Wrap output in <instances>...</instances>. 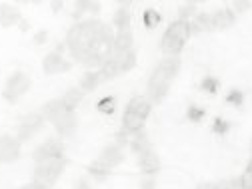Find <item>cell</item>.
<instances>
[{"mask_svg": "<svg viewBox=\"0 0 252 189\" xmlns=\"http://www.w3.org/2000/svg\"><path fill=\"white\" fill-rule=\"evenodd\" d=\"M66 46L72 58L84 66H102L112 56L114 36L108 24L96 18H88L68 30Z\"/></svg>", "mask_w": 252, "mask_h": 189, "instance_id": "1", "label": "cell"}, {"mask_svg": "<svg viewBox=\"0 0 252 189\" xmlns=\"http://www.w3.org/2000/svg\"><path fill=\"white\" fill-rule=\"evenodd\" d=\"M42 116H44V119H48L54 125L60 136H70L76 130V116H74V112L66 110L64 106H62L60 100L48 102L44 106Z\"/></svg>", "mask_w": 252, "mask_h": 189, "instance_id": "2", "label": "cell"}, {"mask_svg": "<svg viewBox=\"0 0 252 189\" xmlns=\"http://www.w3.org/2000/svg\"><path fill=\"white\" fill-rule=\"evenodd\" d=\"M190 22H184V20H176L172 22L168 28H166V32L162 36V52L168 56V58H178V54L182 52L186 40L190 38Z\"/></svg>", "mask_w": 252, "mask_h": 189, "instance_id": "3", "label": "cell"}, {"mask_svg": "<svg viewBox=\"0 0 252 189\" xmlns=\"http://www.w3.org/2000/svg\"><path fill=\"white\" fill-rule=\"evenodd\" d=\"M64 167H66V160H52V162L36 164V169H34V183L42 185L44 189L50 187V185L60 177V173L64 171Z\"/></svg>", "mask_w": 252, "mask_h": 189, "instance_id": "4", "label": "cell"}, {"mask_svg": "<svg viewBox=\"0 0 252 189\" xmlns=\"http://www.w3.org/2000/svg\"><path fill=\"white\" fill-rule=\"evenodd\" d=\"M32 160L36 164L52 162V160H64V143L58 140H48L42 145H38L32 153Z\"/></svg>", "mask_w": 252, "mask_h": 189, "instance_id": "5", "label": "cell"}, {"mask_svg": "<svg viewBox=\"0 0 252 189\" xmlns=\"http://www.w3.org/2000/svg\"><path fill=\"white\" fill-rule=\"evenodd\" d=\"M28 88H30V78L24 72H14L8 78L6 86H4V100L10 102V104H14L22 96V94H26Z\"/></svg>", "mask_w": 252, "mask_h": 189, "instance_id": "6", "label": "cell"}, {"mask_svg": "<svg viewBox=\"0 0 252 189\" xmlns=\"http://www.w3.org/2000/svg\"><path fill=\"white\" fill-rule=\"evenodd\" d=\"M44 125V116L42 114H28V116H24L22 118V121H20V125H18V142L22 143V142H26V140H30L32 138L40 128Z\"/></svg>", "mask_w": 252, "mask_h": 189, "instance_id": "7", "label": "cell"}, {"mask_svg": "<svg viewBox=\"0 0 252 189\" xmlns=\"http://www.w3.org/2000/svg\"><path fill=\"white\" fill-rule=\"evenodd\" d=\"M20 157V142L12 136H0V164H8Z\"/></svg>", "mask_w": 252, "mask_h": 189, "instance_id": "8", "label": "cell"}, {"mask_svg": "<svg viewBox=\"0 0 252 189\" xmlns=\"http://www.w3.org/2000/svg\"><path fill=\"white\" fill-rule=\"evenodd\" d=\"M70 68H72L70 62H66L64 58H62L60 54H56V52L48 54V56L44 58V62H42V70H44V74H48V76L60 74V72H68Z\"/></svg>", "mask_w": 252, "mask_h": 189, "instance_id": "9", "label": "cell"}, {"mask_svg": "<svg viewBox=\"0 0 252 189\" xmlns=\"http://www.w3.org/2000/svg\"><path fill=\"white\" fill-rule=\"evenodd\" d=\"M138 165H140L142 173H146L148 177H152L154 173H158V169H160V160H158V155H156L150 149V151L138 155Z\"/></svg>", "mask_w": 252, "mask_h": 189, "instance_id": "10", "label": "cell"}, {"mask_svg": "<svg viewBox=\"0 0 252 189\" xmlns=\"http://www.w3.org/2000/svg\"><path fill=\"white\" fill-rule=\"evenodd\" d=\"M210 14H212V28H216V30H226L236 22V14L230 8H222V10H216Z\"/></svg>", "mask_w": 252, "mask_h": 189, "instance_id": "11", "label": "cell"}, {"mask_svg": "<svg viewBox=\"0 0 252 189\" xmlns=\"http://www.w3.org/2000/svg\"><path fill=\"white\" fill-rule=\"evenodd\" d=\"M122 160H124V153H122V147H118L116 143L114 145H108V147H104L102 149V153H100V157H98V162H102L106 167H114V165H118V164H122Z\"/></svg>", "mask_w": 252, "mask_h": 189, "instance_id": "12", "label": "cell"}, {"mask_svg": "<svg viewBox=\"0 0 252 189\" xmlns=\"http://www.w3.org/2000/svg\"><path fill=\"white\" fill-rule=\"evenodd\" d=\"M110 58H112V62L116 64V68H118V72H120V74H122V72L132 70V68H134V64H136V52H134V50L120 52V54H112Z\"/></svg>", "mask_w": 252, "mask_h": 189, "instance_id": "13", "label": "cell"}, {"mask_svg": "<svg viewBox=\"0 0 252 189\" xmlns=\"http://www.w3.org/2000/svg\"><path fill=\"white\" fill-rule=\"evenodd\" d=\"M134 50V36L130 30H124L114 36V46H112V54H120V52H128Z\"/></svg>", "mask_w": 252, "mask_h": 189, "instance_id": "14", "label": "cell"}, {"mask_svg": "<svg viewBox=\"0 0 252 189\" xmlns=\"http://www.w3.org/2000/svg\"><path fill=\"white\" fill-rule=\"evenodd\" d=\"M126 110L128 112H132V114H138L140 118H148L150 116V110H152V104H150V100L146 98V96H134L130 102H128V106H126Z\"/></svg>", "mask_w": 252, "mask_h": 189, "instance_id": "15", "label": "cell"}, {"mask_svg": "<svg viewBox=\"0 0 252 189\" xmlns=\"http://www.w3.org/2000/svg\"><path fill=\"white\" fill-rule=\"evenodd\" d=\"M20 22V12L10 4H0V26L10 28Z\"/></svg>", "mask_w": 252, "mask_h": 189, "instance_id": "16", "label": "cell"}, {"mask_svg": "<svg viewBox=\"0 0 252 189\" xmlns=\"http://www.w3.org/2000/svg\"><path fill=\"white\" fill-rule=\"evenodd\" d=\"M130 2H120L118 10L114 12V26L118 28V32H124L130 26V12H128Z\"/></svg>", "mask_w": 252, "mask_h": 189, "instance_id": "17", "label": "cell"}, {"mask_svg": "<svg viewBox=\"0 0 252 189\" xmlns=\"http://www.w3.org/2000/svg\"><path fill=\"white\" fill-rule=\"evenodd\" d=\"M204 30H212V14H208V12H200L190 20V32L192 34L204 32Z\"/></svg>", "mask_w": 252, "mask_h": 189, "instance_id": "18", "label": "cell"}, {"mask_svg": "<svg viewBox=\"0 0 252 189\" xmlns=\"http://www.w3.org/2000/svg\"><path fill=\"white\" fill-rule=\"evenodd\" d=\"M82 96H84V94H82V90H78V88H70L66 94H64V96H62V106H64L66 110H70V112H74L76 108H78V104L82 102Z\"/></svg>", "mask_w": 252, "mask_h": 189, "instance_id": "19", "label": "cell"}, {"mask_svg": "<svg viewBox=\"0 0 252 189\" xmlns=\"http://www.w3.org/2000/svg\"><path fill=\"white\" fill-rule=\"evenodd\" d=\"M130 149H132L136 155H142V153L150 151V142H148V138H146L144 132H138V134L132 136V140H130Z\"/></svg>", "mask_w": 252, "mask_h": 189, "instance_id": "20", "label": "cell"}, {"mask_svg": "<svg viewBox=\"0 0 252 189\" xmlns=\"http://www.w3.org/2000/svg\"><path fill=\"white\" fill-rule=\"evenodd\" d=\"M100 82L102 80H100V74L98 72H86L82 76V80H80V90L82 92H94V90L98 88Z\"/></svg>", "mask_w": 252, "mask_h": 189, "instance_id": "21", "label": "cell"}, {"mask_svg": "<svg viewBox=\"0 0 252 189\" xmlns=\"http://www.w3.org/2000/svg\"><path fill=\"white\" fill-rule=\"evenodd\" d=\"M194 16H196V2H184L178 8V20L188 22V20L194 18Z\"/></svg>", "mask_w": 252, "mask_h": 189, "instance_id": "22", "label": "cell"}, {"mask_svg": "<svg viewBox=\"0 0 252 189\" xmlns=\"http://www.w3.org/2000/svg\"><path fill=\"white\" fill-rule=\"evenodd\" d=\"M88 173L94 175V177H98V179H104L110 173V167H106L102 162H94V164L88 165Z\"/></svg>", "mask_w": 252, "mask_h": 189, "instance_id": "23", "label": "cell"}, {"mask_svg": "<svg viewBox=\"0 0 252 189\" xmlns=\"http://www.w3.org/2000/svg\"><path fill=\"white\" fill-rule=\"evenodd\" d=\"M218 86H220V82H218L214 76L204 78V80H202V84H200V88H202L206 94H210V96H214V94L218 92Z\"/></svg>", "mask_w": 252, "mask_h": 189, "instance_id": "24", "label": "cell"}, {"mask_svg": "<svg viewBox=\"0 0 252 189\" xmlns=\"http://www.w3.org/2000/svg\"><path fill=\"white\" fill-rule=\"evenodd\" d=\"M240 189H252V160L248 162L244 173L240 175Z\"/></svg>", "mask_w": 252, "mask_h": 189, "instance_id": "25", "label": "cell"}, {"mask_svg": "<svg viewBox=\"0 0 252 189\" xmlns=\"http://www.w3.org/2000/svg\"><path fill=\"white\" fill-rule=\"evenodd\" d=\"M142 20H144V26L146 28H152V26H156V24L160 22V14L156 12V10H146L142 14Z\"/></svg>", "mask_w": 252, "mask_h": 189, "instance_id": "26", "label": "cell"}, {"mask_svg": "<svg viewBox=\"0 0 252 189\" xmlns=\"http://www.w3.org/2000/svg\"><path fill=\"white\" fill-rule=\"evenodd\" d=\"M96 108H98L100 114H112V112H114V98H110V96L102 98Z\"/></svg>", "mask_w": 252, "mask_h": 189, "instance_id": "27", "label": "cell"}, {"mask_svg": "<svg viewBox=\"0 0 252 189\" xmlns=\"http://www.w3.org/2000/svg\"><path fill=\"white\" fill-rule=\"evenodd\" d=\"M204 110L202 108H198V106H190V108H188V119H190V121H194V123H198V121H202V118H204Z\"/></svg>", "mask_w": 252, "mask_h": 189, "instance_id": "28", "label": "cell"}, {"mask_svg": "<svg viewBox=\"0 0 252 189\" xmlns=\"http://www.w3.org/2000/svg\"><path fill=\"white\" fill-rule=\"evenodd\" d=\"M212 130H214V134H226V132L230 130V121H226V119H222V118H216Z\"/></svg>", "mask_w": 252, "mask_h": 189, "instance_id": "29", "label": "cell"}, {"mask_svg": "<svg viewBox=\"0 0 252 189\" xmlns=\"http://www.w3.org/2000/svg\"><path fill=\"white\" fill-rule=\"evenodd\" d=\"M226 102L228 104H232V106H242V102H244V96H242V92H238V90H232L228 96H226Z\"/></svg>", "mask_w": 252, "mask_h": 189, "instance_id": "30", "label": "cell"}, {"mask_svg": "<svg viewBox=\"0 0 252 189\" xmlns=\"http://www.w3.org/2000/svg\"><path fill=\"white\" fill-rule=\"evenodd\" d=\"M218 189H240V179L232 177V179H222L220 183H216Z\"/></svg>", "mask_w": 252, "mask_h": 189, "instance_id": "31", "label": "cell"}, {"mask_svg": "<svg viewBox=\"0 0 252 189\" xmlns=\"http://www.w3.org/2000/svg\"><path fill=\"white\" fill-rule=\"evenodd\" d=\"M88 10V2L86 0H80V2H74V12H72V16L74 18H80L84 12Z\"/></svg>", "mask_w": 252, "mask_h": 189, "instance_id": "32", "label": "cell"}, {"mask_svg": "<svg viewBox=\"0 0 252 189\" xmlns=\"http://www.w3.org/2000/svg\"><path fill=\"white\" fill-rule=\"evenodd\" d=\"M252 6V2H242V0H240V2H232V12L234 14H240V12H244V10H248Z\"/></svg>", "mask_w": 252, "mask_h": 189, "instance_id": "33", "label": "cell"}, {"mask_svg": "<svg viewBox=\"0 0 252 189\" xmlns=\"http://www.w3.org/2000/svg\"><path fill=\"white\" fill-rule=\"evenodd\" d=\"M140 189H156V181H154V177H146V179H142Z\"/></svg>", "mask_w": 252, "mask_h": 189, "instance_id": "34", "label": "cell"}, {"mask_svg": "<svg viewBox=\"0 0 252 189\" xmlns=\"http://www.w3.org/2000/svg\"><path fill=\"white\" fill-rule=\"evenodd\" d=\"M88 14H98L100 12V2H88Z\"/></svg>", "mask_w": 252, "mask_h": 189, "instance_id": "35", "label": "cell"}, {"mask_svg": "<svg viewBox=\"0 0 252 189\" xmlns=\"http://www.w3.org/2000/svg\"><path fill=\"white\" fill-rule=\"evenodd\" d=\"M74 189H92V187H90V183H88V179H84V177H80V179L76 181V185H74Z\"/></svg>", "mask_w": 252, "mask_h": 189, "instance_id": "36", "label": "cell"}, {"mask_svg": "<svg viewBox=\"0 0 252 189\" xmlns=\"http://www.w3.org/2000/svg\"><path fill=\"white\" fill-rule=\"evenodd\" d=\"M196 189H218V185L216 183H200Z\"/></svg>", "mask_w": 252, "mask_h": 189, "instance_id": "37", "label": "cell"}, {"mask_svg": "<svg viewBox=\"0 0 252 189\" xmlns=\"http://www.w3.org/2000/svg\"><path fill=\"white\" fill-rule=\"evenodd\" d=\"M34 40H36L38 44H42V42L46 40V32H44V30H42V32H38V34H36V38H34Z\"/></svg>", "mask_w": 252, "mask_h": 189, "instance_id": "38", "label": "cell"}, {"mask_svg": "<svg viewBox=\"0 0 252 189\" xmlns=\"http://www.w3.org/2000/svg\"><path fill=\"white\" fill-rule=\"evenodd\" d=\"M22 189H44L42 185H38V183H30V185H24Z\"/></svg>", "mask_w": 252, "mask_h": 189, "instance_id": "39", "label": "cell"}, {"mask_svg": "<svg viewBox=\"0 0 252 189\" xmlns=\"http://www.w3.org/2000/svg\"><path fill=\"white\" fill-rule=\"evenodd\" d=\"M50 6H52V10L56 12V10H60V8H62V2H52Z\"/></svg>", "mask_w": 252, "mask_h": 189, "instance_id": "40", "label": "cell"}, {"mask_svg": "<svg viewBox=\"0 0 252 189\" xmlns=\"http://www.w3.org/2000/svg\"><path fill=\"white\" fill-rule=\"evenodd\" d=\"M250 147H252V145H250Z\"/></svg>", "mask_w": 252, "mask_h": 189, "instance_id": "41", "label": "cell"}]
</instances>
